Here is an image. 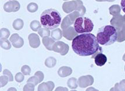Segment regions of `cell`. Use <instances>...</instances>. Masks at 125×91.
Listing matches in <instances>:
<instances>
[{"instance_id":"obj_4","label":"cell","mask_w":125,"mask_h":91,"mask_svg":"<svg viewBox=\"0 0 125 91\" xmlns=\"http://www.w3.org/2000/svg\"><path fill=\"white\" fill-rule=\"evenodd\" d=\"M74 28L78 34L90 33L93 30L94 24L89 18L79 17L74 22Z\"/></svg>"},{"instance_id":"obj_30","label":"cell","mask_w":125,"mask_h":91,"mask_svg":"<svg viewBox=\"0 0 125 91\" xmlns=\"http://www.w3.org/2000/svg\"><path fill=\"white\" fill-rule=\"evenodd\" d=\"M35 85L32 83H27L23 88V91H34Z\"/></svg>"},{"instance_id":"obj_5","label":"cell","mask_w":125,"mask_h":91,"mask_svg":"<svg viewBox=\"0 0 125 91\" xmlns=\"http://www.w3.org/2000/svg\"><path fill=\"white\" fill-rule=\"evenodd\" d=\"M62 9L64 12L69 13L74 10L79 11L81 14L83 16L86 12L85 8L83 5L81 1H72L65 2L62 5Z\"/></svg>"},{"instance_id":"obj_38","label":"cell","mask_w":125,"mask_h":91,"mask_svg":"<svg viewBox=\"0 0 125 91\" xmlns=\"http://www.w3.org/2000/svg\"><path fill=\"white\" fill-rule=\"evenodd\" d=\"M55 91H68V89L66 87H58L55 89Z\"/></svg>"},{"instance_id":"obj_26","label":"cell","mask_w":125,"mask_h":91,"mask_svg":"<svg viewBox=\"0 0 125 91\" xmlns=\"http://www.w3.org/2000/svg\"><path fill=\"white\" fill-rule=\"evenodd\" d=\"M10 32L9 30L5 28H2L0 31V36H1V38L8 39L10 36Z\"/></svg>"},{"instance_id":"obj_33","label":"cell","mask_w":125,"mask_h":91,"mask_svg":"<svg viewBox=\"0 0 125 91\" xmlns=\"http://www.w3.org/2000/svg\"><path fill=\"white\" fill-rule=\"evenodd\" d=\"M3 75L7 76L9 77V82H13V80H14L12 73H11V72L9 70H7V69H5V70H4V71H3Z\"/></svg>"},{"instance_id":"obj_42","label":"cell","mask_w":125,"mask_h":91,"mask_svg":"<svg viewBox=\"0 0 125 91\" xmlns=\"http://www.w3.org/2000/svg\"><path fill=\"white\" fill-rule=\"evenodd\" d=\"M123 61H125V55H123Z\"/></svg>"},{"instance_id":"obj_19","label":"cell","mask_w":125,"mask_h":91,"mask_svg":"<svg viewBox=\"0 0 125 91\" xmlns=\"http://www.w3.org/2000/svg\"><path fill=\"white\" fill-rule=\"evenodd\" d=\"M24 23H23V20L20 18L15 19L13 23V27L15 30H20L23 28Z\"/></svg>"},{"instance_id":"obj_11","label":"cell","mask_w":125,"mask_h":91,"mask_svg":"<svg viewBox=\"0 0 125 91\" xmlns=\"http://www.w3.org/2000/svg\"><path fill=\"white\" fill-rule=\"evenodd\" d=\"M10 42L13 46L16 48L22 47L24 44V40L18 34H13L10 37Z\"/></svg>"},{"instance_id":"obj_21","label":"cell","mask_w":125,"mask_h":91,"mask_svg":"<svg viewBox=\"0 0 125 91\" xmlns=\"http://www.w3.org/2000/svg\"><path fill=\"white\" fill-rule=\"evenodd\" d=\"M57 60L54 57H49L45 60V64L48 68H53L56 65Z\"/></svg>"},{"instance_id":"obj_31","label":"cell","mask_w":125,"mask_h":91,"mask_svg":"<svg viewBox=\"0 0 125 91\" xmlns=\"http://www.w3.org/2000/svg\"><path fill=\"white\" fill-rule=\"evenodd\" d=\"M0 80H1V87H4L5 85L7 84L8 82L9 81V77L5 75L1 76Z\"/></svg>"},{"instance_id":"obj_13","label":"cell","mask_w":125,"mask_h":91,"mask_svg":"<svg viewBox=\"0 0 125 91\" xmlns=\"http://www.w3.org/2000/svg\"><path fill=\"white\" fill-rule=\"evenodd\" d=\"M63 36L67 39L69 40H73V39L75 38L76 36H77V33L75 31V29L73 27H69L63 30L62 31Z\"/></svg>"},{"instance_id":"obj_10","label":"cell","mask_w":125,"mask_h":91,"mask_svg":"<svg viewBox=\"0 0 125 91\" xmlns=\"http://www.w3.org/2000/svg\"><path fill=\"white\" fill-rule=\"evenodd\" d=\"M78 85L79 87L85 88L92 85L94 83V78L91 75H86L81 76L78 79Z\"/></svg>"},{"instance_id":"obj_29","label":"cell","mask_w":125,"mask_h":91,"mask_svg":"<svg viewBox=\"0 0 125 91\" xmlns=\"http://www.w3.org/2000/svg\"><path fill=\"white\" fill-rule=\"evenodd\" d=\"M27 83H32L35 86L38 83H40V81H39L38 77L35 76H34L30 77L28 79V81H27Z\"/></svg>"},{"instance_id":"obj_2","label":"cell","mask_w":125,"mask_h":91,"mask_svg":"<svg viewBox=\"0 0 125 91\" xmlns=\"http://www.w3.org/2000/svg\"><path fill=\"white\" fill-rule=\"evenodd\" d=\"M61 16L55 9H47L41 14V23L43 27L48 30L55 29L61 23Z\"/></svg>"},{"instance_id":"obj_18","label":"cell","mask_w":125,"mask_h":91,"mask_svg":"<svg viewBox=\"0 0 125 91\" xmlns=\"http://www.w3.org/2000/svg\"><path fill=\"white\" fill-rule=\"evenodd\" d=\"M110 14L114 17L118 16L121 13V7L118 5H113L109 8Z\"/></svg>"},{"instance_id":"obj_16","label":"cell","mask_w":125,"mask_h":91,"mask_svg":"<svg viewBox=\"0 0 125 91\" xmlns=\"http://www.w3.org/2000/svg\"><path fill=\"white\" fill-rule=\"evenodd\" d=\"M42 43L46 49L49 51H53V46L55 43V40L49 36L42 38Z\"/></svg>"},{"instance_id":"obj_41","label":"cell","mask_w":125,"mask_h":91,"mask_svg":"<svg viewBox=\"0 0 125 91\" xmlns=\"http://www.w3.org/2000/svg\"><path fill=\"white\" fill-rule=\"evenodd\" d=\"M8 91H17L16 88H15L14 87H10V88L8 89Z\"/></svg>"},{"instance_id":"obj_28","label":"cell","mask_w":125,"mask_h":91,"mask_svg":"<svg viewBox=\"0 0 125 91\" xmlns=\"http://www.w3.org/2000/svg\"><path fill=\"white\" fill-rule=\"evenodd\" d=\"M21 72L24 75H30V73H31V69L28 65H24L22 67Z\"/></svg>"},{"instance_id":"obj_14","label":"cell","mask_w":125,"mask_h":91,"mask_svg":"<svg viewBox=\"0 0 125 91\" xmlns=\"http://www.w3.org/2000/svg\"><path fill=\"white\" fill-rule=\"evenodd\" d=\"M92 58L94 59L95 64L99 67L104 65L106 64V62H107V57L102 53L98 54L97 55L93 57Z\"/></svg>"},{"instance_id":"obj_23","label":"cell","mask_w":125,"mask_h":91,"mask_svg":"<svg viewBox=\"0 0 125 91\" xmlns=\"http://www.w3.org/2000/svg\"><path fill=\"white\" fill-rule=\"evenodd\" d=\"M30 27L34 31H39L41 28V24L39 21L34 20V21L31 22L30 24Z\"/></svg>"},{"instance_id":"obj_20","label":"cell","mask_w":125,"mask_h":91,"mask_svg":"<svg viewBox=\"0 0 125 91\" xmlns=\"http://www.w3.org/2000/svg\"><path fill=\"white\" fill-rule=\"evenodd\" d=\"M0 45H1V47L6 50L10 49L11 47L10 42L6 38H1Z\"/></svg>"},{"instance_id":"obj_32","label":"cell","mask_w":125,"mask_h":91,"mask_svg":"<svg viewBox=\"0 0 125 91\" xmlns=\"http://www.w3.org/2000/svg\"><path fill=\"white\" fill-rule=\"evenodd\" d=\"M24 75L22 73H20V72H18L15 76V80L18 82H22L24 80Z\"/></svg>"},{"instance_id":"obj_8","label":"cell","mask_w":125,"mask_h":91,"mask_svg":"<svg viewBox=\"0 0 125 91\" xmlns=\"http://www.w3.org/2000/svg\"><path fill=\"white\" fill-rule=\"evenodd\" d=\"M110 23L113 27H114L117 30L118 35L121 33L122 29L123 23H124V19L123 17L121 15L115 16L110 21Z\"/></svg>"},{"instance_id":"obj_27","label":"cell","mask_w":125,"mask_h":91,"mask_svg":"<svg viewBox=\"0 0 125 91\" xmlns=\"http://www.w3.org/2000/svg\"><path fill=\"white\" fill-rule=\"evenodd\" d=\"M38 91H50V89L46 82H42L39 85Z\"/></svg>"},{"instance_id":"obj_34","label":"cell","mask_w":125,"mask_h":91,"mask_svg":"<svg viewBox=\"0 0 125 91\" xmlns=\"http://www.w3.org/2000/svg\"><path fill=\"white\" fill-rule=\"evenodd\" d=\"M34 76L37 77L39 79V81H40V82H42L44 79V74L41 71H37L35 73Z\"/></svg>"},{"instance_id":"obj_24","label":"cell","mask_w":125,"mask_h":91,"mask_svg":"<svg viewBox=\"0 0 125 91\" xmlns=\"http://www.w3.org/2000/svg\"><path fill=\"white\" fill-rule=\"evenodd\" d=\"M38 6L34 2H31L27 6V9L30 13H34L38 10Z\"/></svg>"},{"instance_id":"obj_35","label":"cell","mask_w":125,"mask_h":91,"mask_svg":"<svg viewBox=\"0 0 125 91\" xmlns=\"http://www.w3.org/2000/svg\"><path fill=\"white\" fill-rule=\"evenodd\" d=\"M119 88L122 91H125V79L121 81L119 83Z\"/></svg>"},{"instance_id":"obj_1","label":"cell","mask_w":125,"mask_h":91,"mask_svg":"<svg viewBox=\"0 0 125 91\" xmlns=\"http://www.w3.org/2000/svg\"><path fill=\"white\" fill-rule=\"evenodd\" d=\"M100 47L97 37L91 33L77 35L72 41L73 50L79 56H93L99 51Z\"/></svg>"},{"instance_id":"obj_39","label":"cell","mask_w":125,"mask_h":91,"mask_svg":"<svg viewBox=\"0 0 125 91\" xmlns=\"http://www.w3.org/2000/svg\"><path fill=\"white\" fill-rule=\"evenodd\" d=\"M121 6L123 11L125 13V0H122L121 2Z\"/></svg>"},{"instance_id":"obj_15","label":"cell","mask_w":125,"mask_h":91,"mask_svg":"<svg viewBox=\"0 0 125 91\" xmlns=\"http://www.w3.org/2000/svg\"><path fill=\"white\" fill-rule=\"evenodd\" d=\"M72 69L69 67L63 66L60 67L58 71V74L61 77H66L72 73Z\"/></svg>"},{"instance_id":"obj_12","label":"cell","mask_w":125,"mask_h":91,"mask_svg":"<svg viewBox=\"0 0 125 91\" xmlns=\"http://www.w3.org/2000/svg\"><path fill=\"white\" fill-rule=\"evenodd\" d=\"M29 42L30 47L33 48H38L40 46L41 42L40 37L37 34L32 33L29 35L28 36Z\"/></svg>"},{"instance_id":"obj_9","label":"cell","mask_w":125,"mask_h":91,"mask_svg":"<svg viewBox=\"0 0 125 91\" xmlns=\"http://www.w3.org/2000/svg\"><path fill=\"white\" fill-rule=\"evenodd\" d=\"M20 4L17 1H9L4 5V9L6 12H16L20 9Z\"/></svg>"},{"instance_id":"obj_25","label":"cell","mask_w":125,"mask_h":91,"mask_svg":"<svg viewBox=\"0 0 125 91\" xmlns=\"http://www.w3.org/2000/svg\"><path fill=\"white\" fill-rule=\"evenodd\" d=\"M38 34L40 35V36L42 37V38L49 36L50 35V31L49 30L47 29V28H41L38 31Z\"/></svg>"},{"instance_id":"obj_43","label":"cell","mask_w":125,"mask_h":91,"mask_svg":"<svg viewBox=\"0 0 125 91\" xmlns=\"http://www.w3.org/2000/svg\"><path fill=\"white\" fill-rule=\"evenodd\" d=\"M76 91V90H72V91Z\"/></svg>"},{"instance_id":"obj_37","label":"cell","mask_w":125,"mask_h":91,"mask_svg":"<svg viewBox=\"0 0 125 91\" xmlns=\"http://www.w3.org/2000/svg\"><path fill=\"white\" fill-rule=\"evenodd\" d=\"M110 91H122L119 88V83H116L115 85V86H114V87L111 88Z\"/></svg>"},{"instance_id":"obj_17","label":"cell","mask_w":125,"mask_h":91,"mask_svg":"<svg viewBox=\"0 0 125 91\" xmlns=\"http://www.w3.org/2000/svg\"><path fill=\"white\" fill-rule=\"evenodd\" d=\"M62 35H63V34H62L61 30L58 28H55V29L53 30L51 33L52 38L54 40H56V41L60 40L62 38Z\"/></svg>"},{"instance_id":"obj_22","label":"cell","mask_w":125,"mask_h":91,"mask_svg":"<svg viewBox=\"0 0 125 91\" xmlns=\"http://www.w3.org/2000/svg\"><path fill=\"white\" fill-rule=\"evenodd\" d=\"M78 82L77 79L75 77H71L67 80V86L70 89H76L78 87Z\"/></svg>"},{"instance_id":"obj_6","label":"cell","mask_w":125,"mask_h":91,"mask_svg":"<svg viewBox=\"0 0 125 91\" xmlns=\"http://www.w3.org/2000/svg\"><path fill=\"white\" fill-rule=\"evenodd\" d=\"M79 17H82L81 13L78 11H74V13H72L68 16H67L64 18L62 23L61 24V27L62 30L65 29L67 27H69L72 25L74 23L75 19Z\"/></svg>"},{"instance_id":"obj_44","label":"cell","mask_w":125,"mask_h":91,"mask_svg":"<svg viewBox=\"0 0 125 91\" xmlns=\"http://www.w3.org/2000/svg\"></svg>"},{"instance_id":"obj_36","label":"cell","mask_w":125,"mask_h":91,"mask_svg":"<svg viewBox=\"0 0 125 91\" xmlns=\"http://www.w3.org/2000/svg\"><path fill=\"white\" fill-rule=\"evenodd\" d=\"M46 83L48 85L49 87L50 91H53L54 88V83L53 82H52V81H49V82H46Z\"/></svg>"},{"instance_id":"obj_7","label":"cell","mask_w":125,"mask_h":91,"mask_svg":"<svg viewBox=\"0 0 125 91\" xmlns=\"http://www.w3.org/2000/svg\"><path fill=\"white\" fill-rule=\"evenodd\" d=\"M69 46L67 44L61 41H57L53 46V51L60 53L62 56H65L68 53Z\"/></svg>"},{"instance_id":"obj_3","label":"cell","mask_w":125,"mask_h":91,"mask_svg":"<svg viewBox=\"0 0 125 91\" xmlns=\"http://www.w3.org/2000/svg\"><path fill=\"white\" fill-rule=\"evenodd\" d=\"M118 34L114 27L110 25L99 28L97 35L98 43L102 46H109L115 43L118 39Z\"/></svg>"},{"instance_id":"obj_40","label":"cell","mask_w":125,"mask_h":91,"mask_svg":"<svg viewBox=\"0 0 125 91\" xmlns=\"http://www.w3.org/2000/svg\"><path fill=\"white\" fill-rule=\"evenodd\" d=\"M86 91H99L98 89H96L94 87H89L87 88Z\"/></svg>"}]
</instances>
